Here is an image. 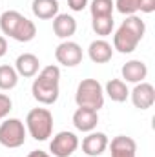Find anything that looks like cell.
I'll use <instances>...</instances> for the list:
<instances>
[{
	"mask_svg": "<svg viewBox=\"0 0 155 157\" xmlns=\"http://www.w3.org/2000/svg\"><path fill=\"white\" fill-rule=\"evenodd\" d=\"M130 97H131V102H133L135 108L148 110V108L153 106L155 102V88L150 82H139L130 91Z\"/></svg>",
	"mask_w": 155,
	"mask_h": 157,
	"instance_id": "cell-8",
	"label": "cell"
},
{
	"mask_svg": "<svg viewBox=\"0 0 155 157\" xmlns=\"http://www.w3.org/2000/svg\"><path fill=\"white\" fill-rule=\"evenodd\" d=\"M55 59L59 64L66 68H73L82 62V48L73 40H64L55 49Z\"/></svg>",
	"mask_w": 155,
	"mask_h": 157,
	"instance_id": "cell-7",
	"label": "cell"
},
{
	"mask_svg": "<svg viewBox=\"0 0 155 157\" xmlns=\"http://www.w3.org/2000/svg\"><path fill=\"white\" fill-rule=\"evenodd\" d=\"M112 150V157H135L137 144L128 135H117L112 139V144H108Z\"/></svg>",
	"mask_w": 155,
	"mask_h": 157,
	"instance_id": "cell-15",
	"label": "cell"
},
{
	"mask_svg": "<svg viewBox=\"0 0 155 157\" xmlns=\"http://www.w3.org/2000/svg\"><path fill=\"white\" fill-rule=\"evenodd\" d=\"M75 102L78 108L99 112L104 106V86L97 78H82L75 91Z\"/></svg>",
	"mask_w": 155,
	"mask_h": 157,
	"instance_id": "cell-3",
	"label": "cell"
},
{
	"mask_svg": "<svg viewBox=\"0 0 155 157\" xmlns=\"http://www.w3.org/2000/svg\"><path fill=\"white\" fill-rule=\"evenodd\" d=\"M77 148L78 137L73 132H59L49 143V152L53 157H70L75 154Z\"/></svg>",
	"mask_w": 155,
	"mask_h": 157,
	"instance_id": "cell-6",
	"label": "cell"
},
{
	"mask_svg": "<svg viewBox=\"0 0 155 157\" xmlns=\"http://www.w3.org/2000/svg\"><path fill=\"white\" fill-rule=\"evenodd\" d=\"M22 18H24V15H20L18 11H13V9L11 11H4L0 15V29H2V33L13 39L17 29H18V26H20V22H22Z\"/></svg>",
	"mask_w": 155,
	"mask_h": 157,
	"instance_id": "cell-18",
	"label": "cell"
},
{
	"mask_svg": "<svg viewBox=\"0 0 155 157\" xmlns=\"http://www.w3.org/2000/svg\"><path fill=\"white\" fill-rule=\"evenodd\" d=\"M77 31V20L68 15V13H59L55 18H53V33L59 37V39L68 40L70 37H73Z\"/></svg>",
	"mask_w": 155,
	"mask_h": 157,
	"instance_id": "cell-13",
	"label": "cell"
},
{
	"mask_svg": "<svg viewBox=\"0 0 155 157\" xmlns=\"http://www.w3.org/2000/svg\"><path fill=\"white\" fill-rule=\"evenodd\" d=\"M113 0H91L89 11H91V18L97 17H112L113 15Z\"/></svg>",
	"mask_w": 155,
	"mask_h": 157,
	"instance_id": "cell-21",
	"label": "cell"
},
{
	"mask_svg": "<svg viewBox=\"0 0 155 157\" xmlns=\"http://www.w3.org/2000/svg\"><path fill=\"white\" fill-rule=\"evenodd\" d=\"M17 84H18L17 70L9 64H2L0 66V90L7 91V90H13Z\"/></svg>",
	"mask_w": 155,
	"mask_h": 157,
	"instance_id": "cell-19",
	"label": "cell"
},
{
	"mask_svg": "<svg viewBox=\"0 0 155 157\" xmlns=\"http://www.w3.org/2000/svg\"><path fill=\"white\" fill-rule=\"evenodd\" d=\"M88 57L91 59V62L95 64H106L112 60L113 57V46L104 39L93 40L88 48Z\"/></svg>",
	"mask_w": 155,
	"mask_h": 157,
	"instance_id": "cell-12",
	"label": "cell"
},
{
	"mask_svg": "<svg viewBox=\"0 0 155 157\" xmlns=\"http://www.w3.org/2000/svg\"><path fill=\"white\" fill-rule=\"evenodd\" d=\"M60 68L51 64V66H46L42 68V71L39 73V77L33 80V86H31V93H33V99L40 102V104H55L59 95H60Z\"/></svg>",
	"mask_w": 155,
	"mask_h": 157,
	"instance_id": "cell-2",
	"label": "cell"
},
{
	"mask_svg": "<svg viewBox=\"0 0 155 157\" xmlns=\"http://www.w3.org/2000/svg\"><path fill=\"white\" fill-rule=\"evenodd\" d=\"M33 15L40 20H49L59 15V2L57 0H33L31 4Z\"/></svg>",
	"mask_w": 155,
	"mask_h": 157,
	"instance_id": "cell-17",
	"label": "cell"
},
{
	"mask_svg": "<svg viewBox=\"0 0 155 157\" xmlns=\"http://www.w3.org/2000/svg\"><path fill=\"white\" fill-rule=\"evenodd\" d=\"M108 144H110V141H108L106 133H102V132H89L82 139V152L88 157H99L106 152Z\"/></svg>",
	"mask_w": 155,
	"mask_h": 157,
	"instance_id": "cell-9",
	"label": "cell"
},
{
	"mask_svg": "<svg viewBox=\"0 0 155 157\" xmlns=\"http://www.w3.org/2000/svg\"><path fill=\"white\" fill-rule=\"evenodd\" d=\"M139 11L141 13H153L155 0H139Z\"/></svg>",
	"mask_w": 155,
	"mask_h": 157,
	"instance_id": "cell-24",
	"label": "cell"
},
{
	"mask_svg": "<svg viewBox=\"0 0 155 157\" xmlns=\"http://www.w3.org/2000/svg\"><path fill=\"white\" fill-rule=\"evenodd\" d=\"M6 53H7V40H6V37L0 35V59H2Z\"/></svg>",
	"mask_w": 155,
	"mask_h": 157,
	"instance_id": "cell-26",
	"label": "cell"
},
{
	"mask_svg": "<svg viewBox=\"0 0 155 157\" xmlns=\"http://www.w3.org/2000/svg\"><path fill=\"white\" fill-rule=\"evenodd\" d=\"M104 95H108L113 102H126L130 97V90L122 78H110L104 86Z\"/></svg>",
	"mask_w": 155,
	"mask_h": 157,
	"instance_id": "cell-16",
	"label": "cell"
},
{
	"mask_svg": "<svg viewBox=\"0 0 155 157\" xmlns=\"http://www.w3.org/2000/svg\"><path fill=\"white\" fill-rule=\"evenodd\" d=\"M11 110H13V102H11L9 95H6V93H0V121L7 117Z\"/></svg>",
	"mask_w": 155,
	"mask_h": 157,
	"instance_id": "cell-23",
	"label": "cell"
},
{
	"mask_svg": "<svg viewBox=\"0 0 155 157\" xmlns=\"http://www.w3.org/2000/svg\"><path fill=\"white\" fill-rule=\"evenodd\" d=\"M146 33V24L137 15H130L122 20L113 35V49L119 53H133Z\"/></svg>",
	"mask_w": 155,
	"mask_h": 157,
	"instance_id": "cell-1",
	"label": "cell"
},
{
	"mask_svg": "<svg viewBox=\"0 0 155 157\" xmlns=\"http://www.w3.org/2000/svg\"><path fill=\"white\" fill-rule=\"evenodd\" d=\"M113 26H115L113 15H112V17H97V18L91 20V28H93V31H95L99 37H108V35H112Z\"/></svg>",
	"mask_w": 155,
	"mask_h": 157,
	"instance_id": "cell-20",
	"label": "cell"
},
{
	"mask_svg": "<svg viewBox=\"0 0 155 157\" xmlns=\"http://www.w3.org/2000/svg\"><path fill=\"white\" fill-rule=\"evenodd\" d=\"M115 9L119 13L130 17V15H135L139 11V0H115L113 2Z\"/></svg>",
	"mask_w": 155,
	"mask_h": 157,
	"instance_id": "cell-22",
	"label": "cell"
},
{
	"mask_svg": "<svg viewBox=\"0 0 155 157\" xmlns=\"http://www.w3.org/2000/svg\"><path fill=\"white\" fill-rule=\"evenodd\" d=\"M99 124V112L88 110V108H77L73 113V126L78 132H93Z\"/></svg>",
	"mask_w": 155,
	"mask_h": 157,
	"instance_id": "cell-11",
	"label": "cell"
},
{
	"mask_svg": "<svg viewBox=\"0 0 155 157\" xmlns=\"http://www.w3.org/2000/svg\"><path fill=\"white\" fill-rule=\"evenodd\" d=\"M26 130L35 141H47L53 133V113L47 108H33L26 117Z\"/></svg>",
	"mask_w": 155,
	"mask_h": 157,
	"instance_id": "cell-4",
	"label": "cell"
},
{
	"mask_svg": "<svg viewBox=\"0 0 155 157\" xmlns=\"http://www.w3.org/2000/svg\"><path fill=\"white\" fill-rule=\"evenodd\" d=\"M15 70H17L18 77H24V78L35 77L40 70L39 57L33 55V53H22V55H18L17 60H15Z\"/></svg>",
	"mask_w": 155,
	"mask_h": 157,
	"instance_id": "cell-10",
	"label": "cell"
},
{
	"mask_svg": "<svg viewBox=\"0 0 155 157\" xmlns=\"http://www.w3.org/2000/svg\"><path fill=\"white\" fill-rule=\"evenodd\" d=\"M28 157H53V155H49V154H46L42 150H33L31 154H28Z\"/></svg>",
	"mask_w": 155,
	"mask_h": 157,
	"instance_id": "cell-27",
	"label": "cell"
},
{
	"mask_svg": "<svg viewBox=\"0 0 155 157\" xmlns=\"http://www.w3.org/2000/svg\"><path fill=\"white\" fill-rule=\"evenodd\" d=\"M28 130L20 119H6L0 124V144L6 148H20L26 143Z\"/></svg>",
	"mask_w": 155,
	"mask_h": 157,
	"instance_id": "cell-5",
	"label": "cell"
},
{
	"mask_svg": "<svg viewBox=\"0 0 155 157\" xmlns=\"http://www.w3.org/2000/svg\"><path fill=\"white\" fill-rule=\"evenodd\" d=\"M122 78L124 82H131V84H139V82H144V78L148 75V66L142 62V60H128L122 70Z\"/></svg>",
	"mask_w": 155,
	"mask_h": 157,
	"instance_id": "cell-14",
	"label": "cell"
},
{
	"mask_svg": "<svg viewBox=\"0 0 155 157\" xmlns=\"http://www.w3.org/2000/svg\"><path fill=\"white\" fill-rule=\"evenodd\" d=\"M68 6L71 11H82L88 6V0H68Z\"/></svg>",
	"mask_w": 155,
	"mask_h": 157,
	"instance_id": "cell-25",
	"label": "cell"
}]
</instances>
